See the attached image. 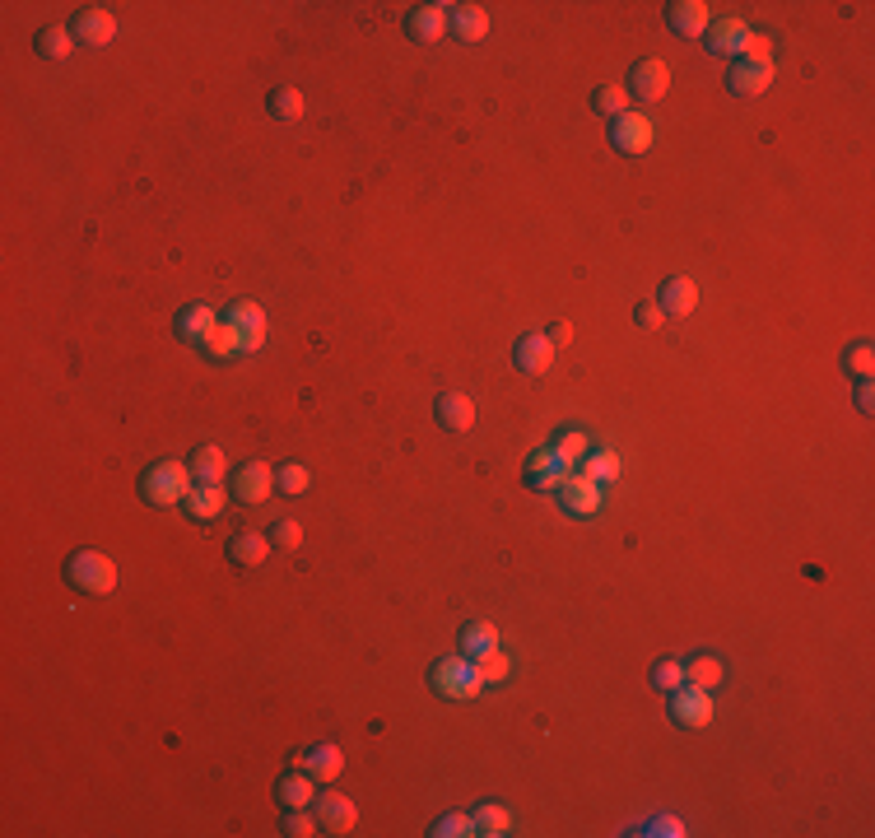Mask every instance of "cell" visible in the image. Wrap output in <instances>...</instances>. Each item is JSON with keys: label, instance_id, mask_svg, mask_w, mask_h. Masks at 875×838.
<instances>
[{"label": "cell", "instance_id": "1", "mask_svg": "<svg viewBox=\"0 0 875 838\" xmlns=\"http://www.w3.org/2000/svg\"><path fill=\"white\" fill-rule=\"evenodd\" d=\"M191 489H196V475H191V466H182V461H159V466H149V471L140 475V494H145V503H154V508L187 503Z\"/></svg>", "mask_w": 875, "mask_h": 838}, {"label": "cell", "instance_id": "2", "mask_svg": "<svg viewBox=\"0 0 875 838\" xmlns=\"http://www.w3.org/2000/svg\"><path fill=\"white\" fill-rule=\"evenodd\" d=\"M429 685H433V694H443V699H480V694H485L480 666H475L471 657H461V652H457V657L433 662Z\"/></svg>", "mask_w": 875, "mask_h": 838}, {"label": "cell", "instance_id": "3", "mask_svg": "<svg viewBox=\"0 0 875 838\" xmlns=\"http://www.w3.org/2000/svg\"><path fill=\"white\" fill-rule=\"evenodd\" d=\"M66 582L89 596H108L117 587V564L103 550H80V555L66 559Z\"/></svg>", "mask_w": 875, "mask_h": 838}, {"label": "cell", "instance_id": "4", "mask_svg": "<svg viewBox=\"0 0 875 838\" xmlns=\"http://www.w3.org/2000/svg\"><path fill=\"white\" fill-rule=\"evenodd\" d=\"M554 499H559V508H564L568 517H596L601 513V485L596 480H587L582 471H568V480L559 489H554Z\"/></svg>", "mask_w": 875, "mask_h": 838}, {"label": "cell", "instance_id": "5", "mask_svg": "<svg viewBox=\"0 0 875 838\" xmlns=\"http://www.w3.org/2000/svg\"><path fill=\"white\" fill-rule=\"evenodd\" d=\"M629 98H638V103H661L666 98V89H671V66L661 61V56H647V61H638V66L629 70Z\"/></svg>", "mask_w": 875, "mask_h": 838}, {"label": "cell", "instance_id": "6", "mask_svg": "<svg viewBox=\"0 0 875 838\" xmlns=\"http://www.w3.org/2000/svg\"><path fill=\"white\" fill-rule=\"evenodd\" d=\"M671 722L685 731L708 727V722H713V699H708V690H699V685L671 690Z\"/></svg>", "mask_w": 875, "mask_h": 838}, {"label": "cell", "instance_id": "7", "mask_svg": "<svg viewBox=\"0 0 875 838\" xmlns=\"http://www.w3.org/2000/svg\"><path fill=\"white\" fill-rule=\"evenodd\" d=\"M229 494L238 503H266L270 494H275V466H266V461H247V466H238V471H233Z\"/></svg>", "mask_w": 875, "mask_h": 838}, {"label": "cell", "instance_id": "8", "mask_svg": "<svg viewBox=\"0 0 875 838\" xmlns=\"http://www.w3.org/2000/svg\"><path fill=\"white\" fill-rule=\"evenodd\" d=\"M405 33L415 42H443L452 33V5H415L405 19Z\"/></svg>", "mask_w": 875, "mask_h": 838}, {"label": "cell", "instance_id": "9", "mask_svg": "<svg viewBox=\"0 0 875 838\" xmlns=\"http://www.w3.org/2000/svg\"><path fill=\"white\" fill-rule=\"evenodd\" d=\"M568 480V466L554 457V447H536L526 457V489H540V494H554V489Z\"/></svg>", "mask_w": 875, "mask_h": 838}, {"label": "cell", "instance_id": "10", "mask_svg": "<svg viewBox=\"0 0 875 838\" xmlns=\"http://www.w3.org/2000/svg\"><path fill=\"white\" fill-rule=\"evenodd\" d=\"M312 815H317V825L326 834H350L354 820H359V806L350 797H340V792H322V797L312 801Z\"/></svg>", "mask_w": 875, "mask_h": 838}, {"label": "cell", "instance_id": "11", "mask_svg": "<svg viewBox=\"0 0 875 838\" xmlns=\"http://www.w3.org/2000/svg\"><path fill=\"white\" fill-rule=\"evenodd\" d=\"M554 364V345L545 331H531V336H522L517 345H512V368L517 373H526V378H536V373H545V368Z\"/></svg>", "mask_w": 875, "mask_h": 838}, {"label": "cell", "instance_id": "12", "mask_svg": "<svg viewBox=\"0 0 875 838\" xmlns=\"http://www.w3.org/2000/svg\"><path fill=\"white\" fill-rule=\"evenodd\" d=\"M647 145H652V122H647L643 112H624V117L610 122V149H620V154H643Z\"/></svg>", "mask_w": 875, "mask_h": 838}, {"label": "cell", "instance_id": "13", "mask_svg": "<svg viewBox=\"0 0 875 838\" xmlns=\"http://www.w3.org/2000/svg\"><path fill=\"white\" fill-rule=\"evenodd\" d=\"M70 33H75V42H84V47H108V42L117 38V19H112V10H98V5H89V10L75 14Z\"/></svg>", "mask_w": 875, "mask_h": 838}, {"label": "cell", "instance_id": "14", "mask_svg": "<svg viewBox=\"0 0 875 838\" xmlns=\"http://www.w3.org/2000/svg\"><path fill=\"white\" fill-rule=\"evenodd\" d=\"M238 331H243V354H256L261 345H266V312H261V303H252V298H238L229 312H224Z\"/></svg>", "mask_w": 875, "mask_h": 838}, {"label": "cell", "instance_id": "15", "mask_svg": "<svg viewBox=\"0 0 875 838\" xmlns=\"http://www.w3.org/2000/svg\"><path fill=\"white\" fill-rule=\"evenodd\" d=\"M294 764L303 773H312L317 783H336L340 769H345V755H340V745H312V750H298Z\"/></svg>", "mask_w": 875, "mask_h": 838}, {"label": "cell", "instance_id": "16", "mask_svg": "<svg viewBox=\"0 0 875 838\" xmlns=\"http://www.w3.org/2000/svg\"><path fill=\"white\" fill-rule=\"evenodd\" d=\"M657 308L666 312V317H685V312H694V308H699V284L689 280V275H671V280H661Z\"/></svg>", "mask_w": 875, "mask_h": 838}, {"label": "cell", "instance_id": "17", "mask_svg": "<svg viewBox=\"0 0 875 838\" xmlns=\"http://www.w3.org/2000/svg\"><path fill=\"white\" fill-rule=\"evenodd\" d=\"M666 24H671L680 38H703L708 24H713V14H708L703 0H675V5H666Z\"/></svg>", "mask_w": 875, "mask_h": 838}, {"label": "cell", "instance_id": "18", "mask_svg": "<svg viewBox=\"0 0 875 838\" xmlns=\"http://www.w3.org/2000/svg\"><path fill=\"white\" fill-rule=\"evenodd\" d=\"M433 415H438V424H443L447 433H466L475 424V401L466 392H438Z\"/></svg>", "mask_w": 875, "mask_h": 838}, {"label": "cell", "instance_id": "19", "mask_svg": "<svg viewBox=\"0 0 875 838\" xmlns=\"http://www.w3.org/2000/svg\"><path fill=\"white\" fill-rule=\"evenodd\" d=\"M745 38H750V24H745V19H736V14H727V19L708 24V33H703L708 52H717V56H741Z\"/></svg>", "mask_w": 875, "mask_h": 838}, {"label": "cell", "instance_id": "20", "mask_svg": "<svg viewBox=\"0 0 875 838\" xmlns=\"http://www.w3.org/2000/svg\"><path fill=\"white\" fill-rule=\"evenodd\" d=\"M275 797H280L284 811H303V806L317 801V778L312 773H284L280 783H275Z\"/></svg>", "mask_w": 875, "mask_h": 838}, {"label": "cell", "instance_id": "21", "mask_svg": "<svg viewBox=\"0 0 875 838\" xmlns=\"http://www.w3.org/2000/svg\"><path fill=\"white\" fill-rule=\"evenodd\" d=\"M768 84H773V66H754V61H736L731 75H727V89L731 94H741V98L764 94Z\"/></svg>", "mask_w": 875, "mask_h": 838}, {"label": "cell", "instance_id": "22", "mask_svg": "<svg viewBox=\"0 0 875 838\" xmlns=\"http://www.w3.org/2000/svg\"><path fill=\"white\" fill-rule=\"evenodd\" d=\"M270 555V536H261V531H238L229 541V564L238 568H261Z\"/></svg>", "mask_w": 875, "mask_h": 838}, {"label": "cell", "instance_id": "23", "mask_svg": "<svg viewBox=\"0 0 875 838\" xmlns=\"http://www.w3.org/2000/svg\"><path fill=\"white\" fill-rule=\"evenodd\" d=\"M457 643H461V657H471V662H480L485 652H494V648H499V629H494V624H489V620H471V624H461Z\"/></svg>", "mask_w": 875, "mask_h": 838}, {"label": "cell", "instance_id": "24", "mask_svg": "<svg viewBox=\"0 0 875 838\" xmlns=\"http://www.w3.org/2000/svg\"><path fill=\"white\" fill-rule=\"evenodd\" d=\"M722 680H727V666H722V657H713V652H699V657L685 662V685H699V690L713 694Z\"/></svg>", "mask_w": 875, "mask_h": 838}, {"label": "cell", "instance_id": "25", "mask_svg": "<svg viewBox=\"0 0 875 838\" xmlns=\"http://www.w3.org/2000/svg\"><path fill=\"white\" fill-rule=\"evenodd\" d=\"M224 503H229V494H224L219 485H196L187 494V503H182V508H187L196 522H215V517L224 513Z\"/></svg>", "mask_w": 875, "mask_h": 838}, {"label": "cell", "instance_id": "26", "mask_svg": "<svg viewBox=\"0 0 875 838\" xmlns=\"http://www.w3.org/2000/svg\"><path fill=\"white\" fill-rule=\"evenodd\" d=\"M201 345H205V354H210V359H219V364H224V359H238V354H243V331L224 317V322H219L215 331L201 340Z\"/></svg>", "mask_w": 875, "mask_h": 838}, {"label": "cell", "instance_id": "27", "mask_svg": "<svg viewBox=\"0 0 875 838\" xmlns=\"http://www.w3.org/2000/svg\"><path fill=\"white\" fill-rule=\"evenodd\" d=\"M215 308L210 303H191V308L177 312V336L182 340H205L210 331H215Z\"/></svg>", "mask_w": 875, "mask_h": 838}, {"label": "cell", "instance_id": "28", "mask_svg": "<svg viewBox=\"0 0 875 838\" xmlns=\"http://www.w3.org/2000/svg\"><path fill=\"white\" fill-rule=\"evenodd\" d=\"M452 33L461 42H480L489 33V10H480V5H452Z\"/></svg>", "mask_w": 875, "mask_h": 838}, {"label": "cell", "instance_id": "29", "mask_svg": "<svg viewBox=\"0 0 875 838\" xmlns=\"http://www.w3.org/2000/svg\"><path fill=\"white\" fill-rule=\"evenodd\" d=\"M266 108L275 122H303V108H308V103H303V94H298L294 84H275L266 98Z\"/></svg>", "mask_w": 875, "mask_h": 838}, {"label": "cell", "instance_id": "30", "mask_svg": "<svg viewBox=\"0 0 875 838\" xmlns=\"http://www.w3.org/2000/svg\"><path fill=\"white\" fill-rule=\"evenodd\" d=\"M587 480H596V485H610V480H620V471H624V461L610 452V447H596V452H587L582 457V466H578Z\"/></svg>", "mask_w": 875, "mask_h": 838}, {"label": "cell", "instance_id": "31", "mask_svg": "<svg viewBox=\"0 0 875 838\" xmlns=\"http://www.w3.org/2000/svg\"><path fill=\"white\" fill-rule=\"evenodd\" d=\"M33 47H38V56H47V61H66V56L75 52V33H70L66 24H52L33 38Z\"/></svg>", "mask_w": 875, "mask_h": 838}, {"label": "cell", "instance_id": "32", "mask_svg": "<svg viewBox=\"0 0 875 838\" xmlns=\"http://www.w3.org/2000/svg\"><path fill=\"white\" fill-rule=\"evenodd\" d=\"M224 471H229V461H224V452H219V447H196V457H191V475H196V485H219V480H224Z\"/></svg>", "mask_w": 875, "mask_h": 838}, {"label": "cell", "instance_id": "33", "mask_svg": "<svg viewBox=\"0 0 875 838\" xmlns=\"http://www.w3.org/2000/svg\"><path fill=\"white\" fill-rule=\"evenodd\" d=\"M624 834H633V838H685V820H680V815H647V820L629 825Z\"/></svg>", "mask_w": 875, "mask_h": 838}, {"label": "cell", "instance_id": "34", "mask_svg": "<svg viewBox=\"0 0 875 838\" xmlns=\"http://www.w3.org/2000/svg\"><path fill=\"white\" fill-rule=\"evenodd\" d=\"M587 452H592V443H587V433H582V429H564L559 438H554V457L564 461L568 471H578Z\"/></svg>", "mask_w": 875, "mask_h": 838}, {"label": "cell", "instance_id": "35", "mask_svg": "<svg viewBox=\"0 0 875 838\" xmlns=\"http://www.w3.org/2000/svg\"><path fill=\"white\" fill-rule=\"evenodd\" d=\"M475 834H485V838H503L512 829V815L503 811V806H494V801H489V806H475Z\"/></svg>", "mask_w": 875, "mask_h": 838}, {"label": "cell", "instance_id": "36", "mask_svg": "<svg viewBox=\"0 0 875 838\" xmlns=\"http://www.w3.org/2000/svg\"><path fill=\"white\" fill-rule=\"evenodd\" d=\"M592 108L601 112V117H610V122H615V117H624V112H629V89H624V84H601V89L592 94Z\"/></svg>", "mask_w": 875, "mask_h": 838}, {"label": "cell", "instance_id": "37", "mask_svg": "<svg viewBox=\"0 0 875 838\" xmlns=\"http://www.w3.org/2000/svg\"><path fill=\"white\" fill-rule=\"evenodd\" d=\"M843 368H848L857 382H866L875 373V350H871V340H857V345H848L843 350Z\"/></svg>", "mask_w": 875, "mask_h": 838}, {"label": "cell", "instance_id": "38", "mask_svg": "<svg viewBox=\"0 0 875 838\" xmlns=\"http://www.w3.org/2000/svg\"><path fill=\"white\" fill-rule=\"evenodd\" d=\"M475 666H480V680H485V690H489V685H503V680L512 676V657H508L503 648L485 652V657H480Z\"/></svg>", "mask_w": 875, "mask_h": 838}, {"label": "cell", "instance_id": "39", "mask_svg": "<svg viewBox=\"0 0 875 838\" xmlns=\"http://www.w3.org/2000/svg\"><path fill=\"white\" fill-rule=\"evenodd\" d=\"M308 485H312V471L298 466V461H284L280 471H275V489L280 494H308Z\"/></svg>", "mask_w": 875, "mask_h": 838}, {"label": "cell", "instance_id": "40", "mask_svg": "<svg viewBox=\"0 0 875 838\" xmlns=\"http://www.w3.org/2000/svg\"><path fill=\"white\" fill-rule=\"evenodd\" d=\"M652 685H657V690H680V685H685V662H675V657H661L657 666H652Z\"/></svg>", "mask_w": 875, "mask_h": 838}, {"label": "cell", "instance_id": "41", "mask_svg": "<svg viewBox=\"0 0 875 838\" xmlns=\"http://www.w3.org/2000/svg\"><path fill=\"white\" fill-rule=\"evenodd\" d=\"M429 834L433 838H466V834H475V820H471V815H461V811H452V815H443Z\"/></svg>", "mask_w": 875, "mask_h": 838}, {"label": "cell", "instance_id": "42", "mask_svg": "<svg viewBox=\"0 0 875 838\" xmlns=\"http://www.w3.org/2000/svg\"><path fill=\"white\" fill-rule=\"evenodd\" d=\"M736 61H754V66H773V38H764V33H750Z\"/></svg>", "mask_w": 875, "mask_h": 838}, {"label": "cell", "instance_id": "43", "mask_svg": "<svg viewBox=\"0 0 875 838\" xmlns=\"http://www.w3.org/2000/svg\"><path fill=\"white\" fill-rule=\"evenodd\" d=\"M317 815H308V806H303V811H284V834L289 838H312L317 834Z\"/></svg>", "mask_w": 875, "mask_h": 838}, {"label": "cell", "instance_id": "44", "mask_svg": "<svg viewBox=\"0 0 875 838\" xmlns=\"http://www.w3.org/2000/svg\"><path fill=\"white\" fill-rule=\"evenodd\" d=\"M270 545H280V550H298V545H303V527H298V522H289V517H280V522L270 527Z\"/></svg>", "mask_w": 875, "mask_h": 838}, {"label": "cell", "instance_id": "45", "mask_svg": "<svg viewBox=\"0 0 875 838\" xmlns=\"http://www.w3.org/2000/svg\"><path fill=\"white\" fill-rule=\"evenodd\" d=\"M633 322L643 326V331H661V322H666V312H661L657 303H638V308H633Z\"/></svg>", "mask_w": 875, "mask_h": 838}, {"label": "cell", "instance_id": "46", "mask_svg": "<svg viewBox=\"0 0 875 838\" xmlns=\"http://www.w3.org/2000/svg\"><path fill=\"white\" fill-rule=\"evenodd\" d=\"M857 410H862V415H871V410H875V392H871V378H866V382H857Z\"/></svg>", "mask_w": 875, "mask_h": 838}, {"label": "cell", "instance_id": "47", "mask_svg": "<svg viewBox=\"0 0 875 838\" xmlns=\"http://www.w3.org/2000/svg\"><path fill=\"white\" fill-rule=\"evenodd\" d=\"M545 336H550V345L559 350V345H568V340H573V326H568V322H554Z\"/></svg>", "mask_w": 875, "mask_h": 838}]
</instances>
